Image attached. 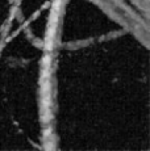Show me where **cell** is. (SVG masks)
I'll use <instances>...</instances> for the list:
<instances>
[{"label": "cell", "mask_w": 150, "mask_h": 151, "mask_svg": "<svg viewBox=\"0 0 150 151\" xmlns=\"http://www.w3.org/2000/svg\"><path fill=\"white\" fill-rule=\"evenodd\" d=\"M99 8L120 22L121 27L131 30L134 36H144L148 40V22L142 21L141 16L124 0H91Z\"/></svg>", "instance_id": "6da1fadb"}, {"label": "cell", "mask_w": 150, "mask_h": 151, "mask_svg": "<svg viewBox=\"0 0 150 151\" xmlns=\"http://www.w3.org/2000/svg\"><path fill=\"white\" fill-rule=\"evenodd\" d=\"M132 3H134V4H144L145 7H148V0H132Z\"/></svg>", "instance_id": "7a4b0ae2"}]
</instances>
